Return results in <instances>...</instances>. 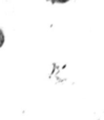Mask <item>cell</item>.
Segmentation results:
<instances>
[{
    "label": "cell",
    "instance_id": "cell-1",
    "mask_svg": "<svg viewBox=\"0 0 104 120\" xmlns=\"http://www.w3.org/2000/svg\"><path fill=\"white\" fill-rule=\"evenodd\" d=\"M4 40H5V38H4V34H3V32H2V30L0 29V48L3 45Z\"/></svg>",
    "mask_w": 104,
    "mask_h": 120
}]
</instances>
